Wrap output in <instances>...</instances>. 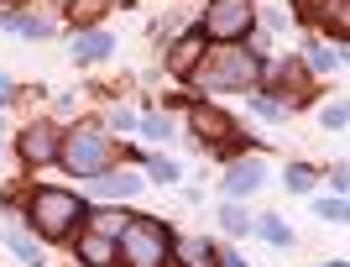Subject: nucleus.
I'll return each instance as SVG.
<instances>
[{
	"label": "nucleus",
	"instance_id": "5701e85b",
	"mask_svg": "<svg viewBox=\"0 0 350 267\" xmlns=\"http://www.w3.org/2000/svg\"><path fill=\"white\" fill-rule=\"evenodd\" d=\"M152 178H162V183H173V178H178V168L167 163V157H152Z\"/></svg>",
	"mask_w": 350,
	"mask_h": 267
},
{
	"label": "nucleus",
	"instance_id": "0eeeda50",
	"mask_svg": "<svg viewBox=\"0 0 350 267\" xmlns=\"http://www.w3.org/2000/svg\"><path fill=\"white\" fill-rule=\"evenodd\" d=\"M58 147H63V136L53 131V126H31L27 136H21V157H27V163H53V157H58Z\"/></svg>",
	"mask_w": 350,
	"mask_h": 267
},
{
	"label": "nucleus",
	"instance_id": "4468645a",
	"mask_svg": "<svg viewBox=\"0 0 350 267\" xmlns=\"http://www.w3.org/2000/svg\"><path fill=\"white\" fill-rule=\"evenodd\" d=\"M5 27L21 31V37H47V31H53V21H42V16H5Z\"/></svg>",
	"mask_w": 350,
	"mask_h": 267
},
{
	"label": "nucleus",
	"instance_id": "2eb2a0df",
	"mask_svg": "<svg viewBox=\"0 0 350 267\" xmlns=\"http://www.w3.org/2000/svg\"><path fill=\"white\" fill-rule=\"evenodd\" d=\"M126 220H131V215H120V209H100V215H94V231H100V236H110V241H116L120 231H126Z\"/></svg>",
	"mask_w": 350,
	"mask_h": 267
},
{
	"label": "nucleus",
	"instance_id": "1a4fd4ad",
	"mask_svg": "<svg viewBox=\"0 0 350 267\" xmlns=\"http://www.w3.org/2000/svg\"><path fill=\"white\" fill-rule=\"evenodd\" d=\"M79 257H84L89 267H110V262H116V241L100 236V231H89V236L79 241Z\"/></svg>",
	"mask_w": 350,
	"mask_h": 267
},
{
	"label": "nucleus",
	"instance_id": "ddd939ff",
	"mask_svg": "<svg viewBox=\"0 0 350 267\" xmlns=\"http://www.w3.org/2000/svg\"><path fill=\"white\" fill-rule=\"evenodd\" d=\"M5 246H11V252L21 257L27 267H42V252L31 246V236H27V231H16V225H5Z\"/></svg>",
	"mask_w": 350,
	"mask_h": 267
},
{
	"label": "nucleus",
	"instance_id": "393cba45",
	"mask_svg": "<svg viewBox=\"0 0 350 267\" xmlns=\"http://www.w3.org/2000/svg\"><path fill=\"white\" fill-rule=\"evenodd\" d=\"M142 131H146V136H167V120H157V116H146V120H142Z\"/></svg>",
	"mask_w": 350,
	"mask_h": 267
},
{
	"label": "nucleus",
	"instance_id": "4be33fe9",
	"mask_svg": "<svg viewBox=\"0 0 350 267\" xmlns=\"http://www.w3.org/2000/svg\"><path fill=\"white\" fill-rule=\"evenodd\" d=\"M345 105H329V110H324V126H329V131H345Z\"/></svg>",
	"mask_w": 350,
	"mask_h": 267
},
{
	"label": "nucleus",
	"instance_id": "f8f14e48",
	"mask_svg": "<svg viewBox=\"0 0 350 267\" xmlns=\"http://www.w3.org/2000/svg\"><path fill=\"white\" fill-rule=\"evenodd\" d=\"M94 189H100L105 199H126V194L142 189V178L136 173H94Z\"/></svg>",
	"mask_w": 350,
	"mask_h": 267
},
{
	"label": "nucleus",
	"instance_id": "a878e982",
	"mask_svg": "<svg viewBox=\"0 0 350 267\" xmlns=\"http://www.w3.org/2000/svg\"><path fill=\"white\" fill-rule=\"evenodd\" d=\"M219 267H246V262H241L235 252H225V257H219Z\"/></svg>",
	"mask_w": 350,
	"mask_h": 267
},
{
	"label": "nucleus",
	"instance_id": "bb28decb",
	"mask_svg": "<svg viewBox=\"0 0 350 267\" xmlns=\"http://www.w3.org/2000/svg\"><path fill=\"white\" fill-rule=\"evenodd\" d=\"M16 5H21V0H0V16H16Z\"/></svg>",
	"mask_w": 350,
	"mask_h": 267
},
{
	"label": "nucleus",
	"instance_id": "9b49d317",
	"mask_svg": "<svg viewBox=\"0 0 350 267\" xmlns=\"http://www.w3.org/2000/svg\"><path fill=\"white\" fill-rule=\"evenodd\" d=\"M199 47H204V37H183V42L167 53V68H173L178 79H189V74H193V63H199Z\"/></svg>",
	"mask_w": 350,
	"mask_h": 267
},
{
	"label": "nucleus",
	"instance_id": "aec40b11",
	"mask_svg": "<svg viewBox=\"0 0 350 267\" xmlns=\"http://www.w3.org/2000/svg\"><path fill=\"white\" fill-rule=\"evenodd\" d=\"M183 257H189L183 267H204V262H209L215 252H209V241H183Z\"/></svg>",
	"mask_w": 350,
	"mask_h": 267
},
{
	"label": "nucleus",
	"instance_id": "6ab92c4d",
	"mask_svg": "<svg viewBox=\"0 0 350 267\" xmlns=\"http://www.w3.org/2000/svg\"><path fill=\"white\" fill-rule=\"evenodd\" d=\"M256 231H262V236L272 241V246H288V241H293V236H288V225H282V220H272V215H267V220L256 225Z\"/></svg>",
	"mask_w": 350,
	"mask_h": 267
},
{
	"label": "nucleus",
	"instance_id": "b1692460",
	"mask_svg": "<svg viewBox=\"0 0 350 267\" xmlns=\"http://www.w3.org/2000/svg\"><path fill=\"white\" fill-rule=\"evenodd\" d=\"M251 105H256V116H267V120H278V116H282V105H278V100H251Z\"/></svg>",
	"mask_w": 350,
	"mask_h": 267
},
{
	"label": "nucleus",
	"instance_id": "423d86ee",
	"mask_svg": "<svg viewBox=\"0 0 350 267\" xmlns=\"http://www.w3.org/2000/svg\"><path fill=\"white\" fill-rule=\"evenodd\" d=\"M262 178H267L262 157H241V163H230V173H225V194H230V199L256 194V189H262Z\"/></svg>",
	"mask_w": 350,
	"mask_h": 267
},
{
	"label": "nucleus",
	"instance_id": "20e7f679",
	"mask_svg": "<svg viewBox=\"0 0 350 267\" xmlns=\"http://www.w3.org/2000/svg\"><path fill=\"white\" fill-rule=\"evenodd\" d=\"M58 157H63L79 178H94V173H105V168H110V136H100L94 126H84V131L63 136Z\"/></svg>",
	"mask_w": 350,
	"mask_h": 267
},
{
	"label": "nucleus",
	"instance_id": "f03ea898",
	"mask_svg": "<svg viewBox=\"0 0 350 267\" xmlns=\"http://www.w3.org/2000/svg\"><path fill=\"white\" fill-rule=\"evenodd\" d=\"M73 220H84V205L63 189H37L31 194V225L42 231L47 241H63L73 231Z\"/></svg>",
	"mask_w": 350,
	"mask_h": 267
},
{
	"label": "nucleus",
	"instance_id": "39448f33",
	"mask_svg": "<svg viewBox=\"0 0 350 267\" xmlns=\"http://www.w3.org/2000/svg\"><path fill=\"white\" fill-rule=\"evenodd\" d=\"M251 31V0H215L204 11V37L215 42H235Z\"/></svg>",
	"mask_w": 350,
	"mask_h": 267
},
{
	"label": "nucleus",
	"instance_id": "f3484780",
	"mask_svg": "<svg viewBox=\"0 0 350 267\" xmlns=\"http://www.w3.org/2000/svg\"><path fill=\"white\" fill-rule=\"evenodd\" d=\"M340 63H345V58H340V42L335 47H314V68H319V74H335Z\"/></svg>",
	"mask_w": 350,
	"mask_h": 267
},
{
	"label": "nucleus",
	"instance_id": "f257e3e1",
	"mask_svg": "<svg viewBox=\"0 0 350 267\" xmlns=\"http://www.w3.org/2000/svg\"><path fill=\"white\" fill-rule=\"evenodd\" d=\"M116 241H120L126 267H167V252H173V236L157 220H146V215H131Z\"/></svg>",
	"mask_w": 350,
	"mask_h": 267
},
{
	"label": "nucleus",
	"instance_id": "dca6fc26",
	"mask_svg": "<svg viewBox=\"0 0 350 267\" xmlns=\"http://www.w3.org/2000/svg\"><path fill=\"white\" fill-rule=\"evenodd\" d=\"M219 220H225V231H230V236H241V231H251V225H256L241 205H225V209H219Z\"/></svg>",
	"mask_w": 350,
	"mask_h": 267
},
{
	"label": "nucleus",
	"instance_id": "412c9836",
	"mask_svg": "<svg viewBox=\"0 0 350 267\" xmlns=\"http://www.w3.org/2000/svg\"><path fill=\"white\" fill-rule=\"evenodd\" d=\"M319 220H345V199H319Z\"/></svg>",
	"mask_w": 350,
	"mask_h": 267
},
{
	"label": "nucleus",
	"instance_id": "7ed1b4c3",
	"mask_svg": "<svg viewBox=\"0 0 350 267\" xmlns=\"http://www.w3.org/2000/svg\"><path fill=\"white\" fill-rule=\"evenodd\" d=\"M256 74H262V63L251 58V53H241V47H219V53H209L204 68H199V84H204V89H246Z\"/></svg>",
	"mask_w": 350,
	"mask_h": 267
},
{
	"label": "nucleus",
	"instance_id": "a211bd4d",
	"mask_svg": "<svg viewBox=\"0 0 350 267\" xmlns=\"http://www.w3.org/2000/svg\"><path fill=\"white\" fill-rule=\"evenodd\" d=\"M288 189H293V194H308V189H314V168L293 163V168H288Z\"/></svg>",
	"mask_w": 350,
	"mask_h": 267
},
{
	"label": "nucleus",
	"instance_id": "9d476101",
	"mask_svg": "<svg viewBox=\"0 0 350 267\" xmlns=\"http://www.w3.org/2000/svg\"><path fill=\"white\" fill-rule=\"evenodd\" d=\"M110 31H79V37H73V58L79 63H94V58H105V53H110Z\"/></svg>",
	"mask_w": 350,
	"mask_h": 267
},
{
	"label": "nucleus",
	"instance_id": "6e6552de",
	"mask_svg": "<svg viewBox=\"0 0 350 267\" xmlns=\"http://www.w3.org/2000/svg\"><path fill=\"white\" fill-rule=\"evenodd\" d=\"M193 131H209V142H230L235 120L219 116V110H209V105H199V110H193Z\"/></svg>",
	"mask_w": 350,
	"mask_h": 267
}]
</instances>
